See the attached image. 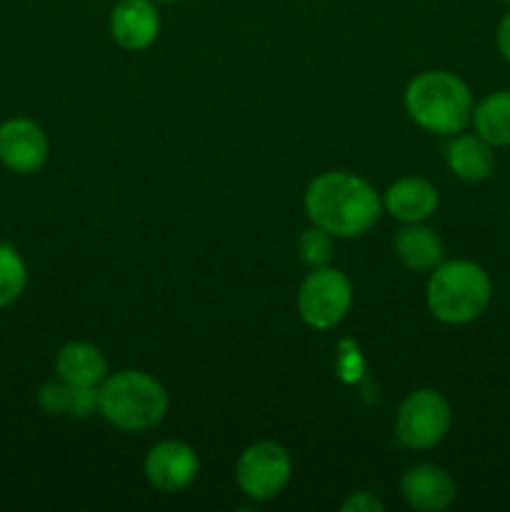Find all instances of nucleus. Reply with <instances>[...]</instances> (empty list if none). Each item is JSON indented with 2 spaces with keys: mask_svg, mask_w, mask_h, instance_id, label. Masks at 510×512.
I'll use <instances>...</instances> for the list:
<instances>
[{
  "mask_svg": "<svg viewBox=\"0 0 510 512\" xmlns=\"http://www.w3.org/2000/svg\"><path fill=\"white\" fill-rule=\"evenodd\" d=\"M305 213L333 238H358L378 223L380 198L368 180L330 170L305 190Z\"/></svg>",
  "mask_w": 510,
  "mask_h": 512,
  "instance_id": "f257e3e1",
  "label": "nucleus"
},
{
  "mask_svg": "<svg viewBox=\"0 0 510 512\" xmlns=\"http://www.w3.org/2000/svg\"><path fill=\"white\" fill-rule=\"evenodd\" d=\"M405 110L428 133L458 135L473 120V93L448 70H425L405 88Z\"/></svg>",
  "mask_w": 510,
  "mask_h": 512,
  "instance_id": "f03ea898",
  "label": "nucleus"
},
{
  "mask_svg": "<svg viewBox=\"0 0 510 512\" xmlns=\"http://www.w3.org/2000/svg\"><path fill=\"white\" fill-rule=\"evenodd\" d=\"M98 410L125 433H145L160 425L168 413V393L153 375L120 370L98 388Z\"/></svg>",
  "mask_w": 510,
  "mask_h": 512,
  "instance_id": "7ed1b4c3",
  "label": "nucleus"
},
{
  "mask_svg": "<svg viewBox=\"0 0 510 512\" xmlns=\"http://www.w3.org/2000/svg\"><path fill=\"white\" fill-rule=\"evenodd\" d=\"M493 295V283L478 263L450 260L433 268L428 280V308L435 320L465 325L485 313Z\"/></svg>",
  "mask_w": 510,
  "mask_h": 512,
  "instance_id": "20e7f679",
  "label": "nucleus"
},
{
  "mask_svg": "<svg viewBox=\"0 0 510 512\" xmlns=\"http://www.w3.org/2000/svg\"><path fill=\"white\" fill-rule=\"evenodd\" d=\"M353 303L350 280L340 270L313 268V273L303 280L298 293V310L305 325L315 330H330L348 315Z\"/></svg>",
  "mask_w": 510,
  "mask_h": 512,
  "instance_id": "39448f33",
  "label": "nucleus"
},
{
  "mask_svg": "<svg viewBox=\"0 0 510 512\" xmlns=\"http://www.w3.org/2000/svg\"><path fill=\"white\" fill-rule=\"evenodd\" d=\"M450 413L448 400L435 390H415L403 400L395 418V435L410 450L435 448L448 435Z\"/></svg>",
  "mask_w": 510,
  "mask_h": 512,
  "instance_id": "423d86ee",
  "label": "nucleus"
},
{
  "mask_svg": "<svg viewBox=\"0 0 510 512\" xmlns=\"http://www.w3.org/2000/svg\"><path fill=\"white\" fill-rule=\"evenodd\" d=\"M290 473H293L290 453L273 440L248 445L235 465L238 488L255 503L275 498L288 485Z\"/></svg>",
  "mask_w": 510,
  "mask_h": 512,
  "instance_id": "0eeeda50",
  "label": "nucleus"
},
{
  "mask_svg": "<svg viewBox=\"0 0 510 512\" xmlns=\"http://www.w3.org/2000/svg\"><path fill=\"white\" fill-rule=\"evenodd\" d=\"M48 160V138L28 118L5 120L0 125V163L18 175L38 173Z\"/></svg>",
  "mask_w": 510,
  "mask_h": 512,
  "instance_id": "6e6552de",
  "label": "nucleus"
},
{
  "mask_svg": "<svg viewBox=\"0 0 510 512\" xmlns=\"http://www.w3.org/2000/svg\"><path fill=\"white\" fill-rule=\"evenodd\" d=\"M200 460L183 440H163L145 458V478L160 493H180L195 480Z\"/></svg>",
  "mask_w": 510,
  "mask_h": 512,
  "instance_id": "1a4fd4ad",
  "label": "nucleus"
},
{
  "mask_svg": "<svg viewBox=\"0 0 510 512\" xmlns=\"http://www.w3.org/2000/svg\"><path fill=\"white\" fill-rule=\"evenodd\" d=\"M400 490H403L405 503L413 510L420 512H440L448 510L455 503V480L450 478L448 470L440 465H413L405 470L403 480H400Z\"/></svg>",
  "mask_w": 510,
  "mask_h": 512,
  "instance_id": "9d476101",
  "label": "nucleus"
},
{
  "mask_svg": "<svg viewBox=\"0 0 510 512\" xmlns=\"http://www.w3.org/2000/svg\"><path fill=\"white\" fill-rule=\"evenodd\" d=\"M110 33L125 50H145L160 33V15L153 0H118L110 13Z\"/></svg>",
  "mask_w": 510,
  "mask_h": 512,
  "instance_id": "9b49d317",
  "label": "nucleus"
},
{
  "mask_svg": "<svg viewBox=\"0 0 510 512\" xmlns=\"http://www.w3.org/2000/svg\"><path fill=\"white\" fill-rule=\"evenodd\" d=\"M385 210L400 223H423L435 213L440 195L425 178H400L385 190Z\"/></svg>",
  "mask_w": 510,
  "mask_h": 512,
  "instance_id": "f8f14e48",
  "label": "nucleus"
},
{
  "mask_svg": "<svg viewBox=\"0 0 510 512\" xmlns=\"http://www.w3.org/2000/svg\"><path fill=\"white\" fill-rule=\"evenodd\" d=\"M445 158L448 168L465 183H483L495 168L493 145L485 143L480 135H455L445 148Z\"/></svg>",
  "mask_w": 510,
  "mask_h": 512,
  "instance_id": "ddd939ff",
  "label": "nucleus"
},
{
  "mask_svg": "<svg viewBox=\"0 0 510 512\" xmlns=\"http://www.w3.org/2000/svg\"><path fill=\"white\" fill-rule=\"evenodd\" d=\"M55 373L65 383L95 388V385L105 380L108 363H105L103 353L95 345L68 343L60 348L58 358H55Z\"/></svg>",
  "mask_w": 510,
  "mask_h": 512,
  "instance_id": "4468645a",
  "label": "nucleus"
},
{
  "mask_svg": "<svg viewBox=\"0 0 510 512\" xmlns=\"http://www.w3.org/2000/svg\"><path fill=\"white\" fill-rule=\"evenodd\" d=\"M38 403L48 415L85 420L98 410V390L58 380V383H45L38 390Z\"/></svg>",
  "mask_w": 510,
  "mask_h": 512,
  "instance_id": "2eb2a0df",
  "label": "nucleus"
},
{
  "mask_svg": "<svg viewBox=\"0 0 510 512\" xmlns=\"http://www.w3.org/2000/svg\"><path fill=\"white\" fill-rule=\"evenodd\" d=\"M395 255L405 268L415 273H428L443 260V243L435 230L410 223V228L398 230L395 235Z\"/></svg>",
  "mask_w": 510,
  "mask_h": 512,
  "instance_id": "dca6fc26",
  "label": "nucleus"
},
{
  "mask_svg": "<svg viewBox=\"0 0 510 512\" xmlns=\"http://www.w3.org/2000/svg\"><path fill=\"white\" fill-rule=\"evenodd\" d=\"M475 133L493 148L510 145V90H495L473 108Z\"/></svg>",
  "mask_w": 510,
  "mask_h": 512,
  "instance_id": "f3484780",
  "label": "nucleus"
},
{
  "mask_svg": "<svg viewBox=\"0 0 510 512\" xmlns=\"http://www.w3.org/2000/svg\"><path fill=\"white\" fill-rule=\"evenodd\" d=\"M25 283H28V270L25 260L18 250L8 243H0V308H8L10 303L20 298Z\"/></svg>",
  "mask_w": 510,
  "mask_h": 512,
  "instance_id": "a211bd4d",
  "label": "nucleus"
},
{
  "mask_svg": "<svg viewBox=\"0 0 510 512\" xmlns=\"http://www.w3.org/2000/svg\"><path fill=\"white\" fill-rule=\"evenodd\" d=\"M298 250L303 263H308L310 268H323L333 258V235L313 225V228H308L300 235Z\"/></svg>",
  "mask_w": 510,
  "mask_h": 512,
  "instance_id": "6ab92c4d",
  "label": "nucleus"
},
{
  "mask_svg": "<svg viewBox=\"0 0 510 512\" xmlns=\"http://www.w3.org/2000/svg\"><path fill=\"white\" fill-rule=\"evenodd\" d=\"M340 510L343 512H383L385 505L380 503L373 493H368V490H360V493L350 495Z\"/></svg>",
  "mask_w": 510,
  "mask_h": 512,
  "instance_id": "aec40b11",
  "label": "nucleus"
},
{
  "mask_svg": "<svg viewBox=\"0 0 510 512\" xmlns=\"http://www.w3.org/2000/svg\"><path fill=\"white\" fill-rule=\"evenodd\" d=\"M498 50L500 55L510 63V13L505 15L498 25Z\"/></svg>",
  "mask_w": 510,
  "mask_h": 512,
  "instance_id": "412c9836",
  "label": "nucleus"
},
{
  "mask_svg": "<svg viewBox=\"0 0 510 512\" xmlns=\"http://www.w3.org/2000/svg\"><path fill=\"white\" fill-rule=\"evenodd\" d=\"M158 3H178V0H158Z\"/></svg>",
  "mask_w": 510,
  "mask_h": 512,
  "instance_id": "4be33fe9",
  "label": "nucleus"
},
{
  "mask_svg": "<svg viewBox=\"0 0 510 512\" xmlns=\"http://www.w3.org/2000/svg\"><path fill=\"white\" fill-rule=\"evenodd\" d=\"M503 3H508V5H510V0H503Z\"/></svg>",
  "mask_w": 510,
  "mask_h": 512,
  "instance_id": "5701e85b",
  "label": "nucleus"
}]
</instances>
